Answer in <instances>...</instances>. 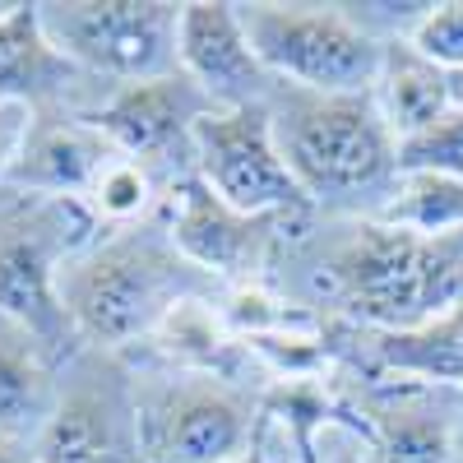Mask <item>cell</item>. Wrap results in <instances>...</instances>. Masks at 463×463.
I'll return each mask as SVG.
<instances>
[{
	"mask_svg": "<svg viewBox=\"0 0 463 463\" xmlns=\"http://www.w3.org/2000/svg\"><path fill=\"white\" fill-rule=\"evenodd\" d=\"M316 269L357 329H412L463 301V232L417 237L362 213L325 241Z\"/></svg>",
	"mask_w": 463,
	"mask_h": 463,
	"instance_id": "6da1fadb",
	"label": "cell"
},
{
	"mask_svg": "<svg viewBox=\"0 0 463 463\" xmlns=\"http://www.w3.org/2000/svg\"><path fill=\"white\" fill-rule=\"evenodd\" d=\"M204 274L185 264L167 232L126 227L98 232V241L70 255L56 274L61 306L93 353H121L135 338H148L176 301L200 297Z\"/></svg>",
	"mask_w": 463,
	"mask_h": 463,
	"instance_id": "7a4b0ae2",
	"label": "cell"
},
{
	"mask_svg": "<svg viewBox=\"0 0 463 463\" xmlns=\"http://www.w3.org/2000/svg\"><path fill=\"white\" fill-rule=\"evenodd\" d=\"M269 121L288 172L316 209L357 204L362 195L390 200L399 181V139L384 126L375 93H306L279 84Z\"/></svg>",
	"mask_w": 463,
	"mask_h": 463,
	"instance_id": "3957f363",
	"label": "cell"
},
{
	"mask_svg": "<svg viewBox=\"0 0 463 463\" xmlns=\"http://www.w3.org/2000/svg\"><path fill=\"white\" fill-rule=\"evenodd\" d=\"M260 65L288 89L306 93H371L384 61V37L353 5H237Z\"/></svg>",
	"mask_w": 463,
	"mask_h": 463,
	"instance_id": "277c9868",
	"label": "cell"
},
{
	"mask_svg": "<svg viewBox=\"0 0 463 463\" xmlns=\"http://www.w3.org/2000/svg\"><path fill=\"white\" fill-rule=\"evenodd\" d=\"M37 14L52 47L107 89L181 70V5L167 0H47Z\"/></svg>",
	"mask_w": 463,
	"mask_h": 463,
	"instance_id": "5b68a950",
	"label": "cell"
},
{
	"mask_svg": "<svg viewBox=\"0 0 463 463\" xmlns=\"http://www.w3.org/2000/svg\"><path fill=\"white\" fill-rule=\"evenodd\" d=\"M139 463H232L255 449L260 412L227 375L172 371L139 390Z\"/></svg>",
	"mask_w": 463,
	"mask_h": 463,
	"instance_id": "8992f818",
	"label": "cell"
},
{
	"mask_svg": "<svg viewBox=\"0 0 463 463\" xmlns=\"http://www.w3.org/2000/svg\"><path fill=\"white\" fill-rule=\"evenodd\" d=\"M195 172L241 213H274V218H311L316 204L288 172L274 121L264 107H213L195 126Z\"/></svg>",
	"mask_w": 463,
	"mask_h": 463,
	"instance_id": "52a82bcc",
	"label": "cell"
},
{
	"mask_svg": "<svg viewBox=\"0 0 463 463\" xmlns=\"http://www.w3.org/2000/svg\"><path fill=\"white\" fill-rule=\"evenodd\" d=\"M167 241L185 264H195L204 279H227V283H255L260 269H269L274 246L288 232H306L311 218H274V213H241L200 181V172H185L167 190Z\"/></svg>",
	"mask_w": 463,
	"mask_h": 463,
	"instance_id": "ba28073f",
	"label": "cell"
},
{
	"mask_svg": "<svg viewBox=\"0 0 463 463\" xmlns=\"http://www.w3.org/2000/svg\"><path fill=\"white\" fill-rule=\"evenodd\" d=\"M204 111H213L204 89L176 70V74H163V80L102 89L84 116L111 139L116 153L139 158L158 172L176 153H185L195 163V126Z\"/></svg>",
	"mask_w": 463,
	"mask_h": 463,
	"instance_id": "9c48e42d",
	"label": "cell"
},
{
	"mask_svg": "<svg viewBox=\"0 0 463 463\" xmlns=\"http://www.w3.org/2000/svg\"><path fill=\"white\" fill-rule=\"evenodd\" d=\"M37 463H139L135 380L98 362L89 375L65 384L56 412L33 440Z\"/></svg>",
	"mask_w": 463,
	"mask_h": 463,
	"instance_id": "30bf717a",
	"label": "cell"
},
{
	"mask_svg": "<svg viewBox=\"0 0 463 463\" xmlns=\"http://www.w3.org/2000/svg\"><path fill=\"white\" fill-rule=\"evenodd\" d=\"M181 74H190L213 107H264L279 80L260 65L237 5L227 0H190L181 5Z\"/></svg>",
	"mask_w": 463,
	"mask_h": 463,
	"instance_id": "8fae6325",
	"label": "cell"
},
{
	"mask_svg": "<svg viewBox=\"0 0 463 463\" xmlns=\"http://www.w3.org/2000/svg\"><path fill=\"white\" fill-rule=\"evenodd\" d=\"M111 158H116L111 139L84 111L47 107V111H33L5 190L43 195V200H84Z\"/></svg>",
	"mask_w": 463,
	"mask_h": 463,
	"instance_id": "7c38bea8",
	"label": "cell"
},
{
	"mask_svg": "<svg viewBox=\"0 0 463 463\" xmlns=\"http://www.w3.org/2000/svg\"><path fill=\"white\" fill-rule=\"evenodd\" d=\"M366 463H458L454 458V390L384 380L362 408Z\"/></svg>",
	"mask_w": 463,
	"mask_h": 463,
	"instance_id": "4fadbf2b",
	"label": "cell"
},
{
	"mask_svg": "<svg viewBox=\"0 0 463 463\" xmlns=\"http://www.w3.org/2000/svg\"><path fill=\"white\" fill-rule=\"evenodd\" d=\"M89 84L98 80H89L80 65L52 47L37 5H14V14L0 24V102H14L28 111H47V107L84 111L74 98Z\"/></svg>",
	"mask_w": 463,
	"mask_h": 463,
	"instance_id": "5bb4252c",
	"label": "cell"
},
{
	"mask_svg": "<svg viewBox=\"0 0 463 463\" xmlns=\"http://www.w3.org/2000/svg\"><path fill=\"white\" fill-rule=\"evenodd\" d=\"M371 375L427 384V390H463V301L421 320L412 329H357Z\"/></svg>",
	"mask_w": 463,
	"mask_h": 463,
	"instance_id": "9a60e30c",
	"label": "cell"
},
{
	"mask_svg": "<svg viewBox=\"0 0 463 463\" xmlns=\"http://www.w3.org/2000/svg\"><path fill=\"white\" fill-rule=\"evenodd\" d=\"M56 362L43 343L24 325L0 316V436L5 440H37L56 412L61 384H56Z\"/></svg>",
	"mask_w": 463,
	"mask_h": 463,
	"instance_id": "2e32d148",
	"label": "cell"
},
{
	"mask_svg": "<svg viewBox=\"0 0 463 463\" xmlns=\"http://www.w3.org/2000/svg\"><path fill=\"white\" fill-rule=\"evenodd\" d=\"M375 107L384 116V126L394 130V139L431 126L436 116H445L454 107V89H449V70H440L436 61L421 56L408 37L384 43V61L375 74Z\"/></svg>",
	"mask_w": 463,
	"mask_h": 463,
	"instance_id": "e0dca14e",
	"label": "cell"
},
{
	"mask_svg": "<svg viewBox=\"0 0 463 463\" xmlns=\"http://www.w3.org/2000/svg\"><path fill=\"white\" fill-rule=\"evenodd\" d=\"M366 218L417 232V237H449V232H463V181L445 172H399L390 200Z\"/></svg>",
	"mask_w": 463,
	"mask_h": 463,
	"instance_id": "ac0fdd59",
	"label": "cell"
},
{
	"mask_svg": "<svg viewBox=\"0 0 463 463\" xmlns=\"http://www.w3.org/2000/svg\"><path fill=\"white\" fill-rule=\"evenodd\" d=\"M148 343L158 347V357H167L176 371H213L227 375V357H232V338H227V320L222 311L204 297H185L163 316V325L148 334Z\"/></svg>",
	"mask_w": 463,
	"mask_h": 463,
	"instance_id": "d6986e66",
	"label": "cell"
},
{
	"mask_svg": "<svg viewBox=\"0 0 463 463\" xmlns=\"http://www.w3.org/2000/svg\"><path fill=\"white\" fill-rule=\"evenodd\" d=\"M167 181H158L148 163L139 158H126V153H116V158L102 167V176L93 181V190L84 195V209L93 213L98 227L107 232H126V227H144V218L167 200Z\"/></svg>",
	"mask_w": 463,
	"mask_h": 463,
	"instance_id": "ffe728a7",
	"label": "cell"
},
{
	"mask_svg": "<svg viewBox=\"0 0 463 463\" xmlns=\"http://www.w3.org/2000/svg\"><path fill=\"white\" fill-rule=\"evenodd\" d=\"M399 172H445L463 181V107L399 139Z\"/></svg>",
	"mask_w": 463,
	"mask_h": 463,
	"instance_id": "44dd1931",
	"label": "cell"
},
{
	"mask_svg": "<svg viewBox=\"0 0 463 463\" xmlns=\"http://www.w3.org/2000/svg\"><path fill=\"white\" fill-rule=\"evenodd\" d=\"M408 43L436 61L440 70H463V0H445V5H427V14H421L408 33Z\"/></svg>",
	"mask_w": 463,
	"mask_h": 463,
	"instance_id": "7402d4cb",
	"label": "cell"
},
{
	"mask_svg": "<svg viewBox=\"0 0 463 463\" xmlns=\"http://www.w3.org/2000/svg\"><path fill=\"white\" fill-rule=\"evenodd\" d=\"M28 121H33V111H28V107L0 102V195H5V185H10L14 158H19L24 135H28Z\"/></svg>",
	"mask_w": 463,
	"mask_h": 463,
	"instance_id": "603a6c76",
	"label": "cell"
},
{
	"mask_svg": "<svg viewBox=\"0 0 463 463\" xmlns=\"http://www.w3.org/2000/svg\"><path fill=\"white\" fill-rule=\"evenodd\" d=\"M316 463H366V458H362V440H357V431L343 421V431H338V449L329 445V458H316Z\"/></svg>",
	"mask_w": 463,
	"mask_h": 463,
	"instance_id": "cb8c5ba5",
	"label": "cell"
},
{
	"mask_svg": "<svg viewBox=\"0 0 463 463\" xmlns=\"http://www.w3.org/2000/svg\"><path fill=\"white\" fill-rule=\"evenodd\" d=\"M0 463H37V454H33V445H19V440L0 436Z\"/></svg>",
	"mask_w": 463,
	"mask_h": 463,
	"instance_id": "d4e9b609",
	"label": "cell"
},
{
	"mask_svg": "<svg viewBox=\"0 0 463 463\" xmlns=\"http://www.w3.org/2000/svg\"><path fill=\"white\" fill-rule=\"evenodd\" d=\"M454 458L463 463V390H454Z\"/></svg>",
	"mask_w": 463,
	"mask_h": 463,
	"instance_id": "484cf974",
	"label": "cell"
},
{
	"mask_svg": "<svg viewBox=\"0 0 463 463\" xmlns=\"http://www.w3.org/2000/svg\"><path fill=\"white\" fill-rule=\"evenodd\" d=\"M232 463H274V458H269V449H264V445L255 440V449H246L241 458H232Z\"/></svg>",
	"mask_w": 463,
	"mask_h": 463,
	"instance_id": "4316f807",
	"label": "cell"
},
{
	"mask_svg": "<svg viewBox=\"0 0 463 463\" xmlns=\"http://www.w3.org/2000/svg\"><path fill=\"white\" fill-rule=\"evenodd\" d=\"M449 89H454V107H463V70L449 74Z\"/></svg>",
	"mask_w": 463,
	"mask_h": 463,
	"instance_id": "83f0119b",
	"label": "cell"
},
{
	"mask_svg": "<svg viewBox=\"0 0 463 463\" xmlns=\"http://www.w3.org/2000/svg\"><path fill=\"white\" fill-rule=\"evenodd\" d=\"M10 14H14V0H0V24H5Z\"/></svg>",
	"mask_w": 463,
	"mask_h": 463,
	"instance_id": "f1b7e54d",
	"label": "cell"
}]
</instances>
